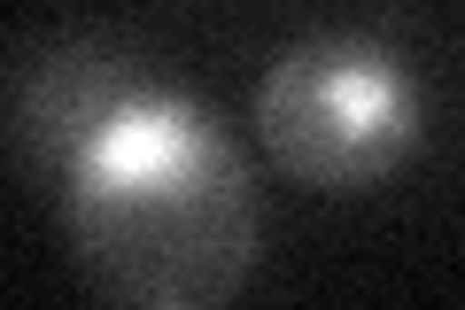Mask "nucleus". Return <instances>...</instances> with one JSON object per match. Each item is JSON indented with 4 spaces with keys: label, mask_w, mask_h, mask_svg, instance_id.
<instances>
[{
    "label": "nucleus",
    "mask_w": 465,
    "mask_h": 310,
    "mask_svg": "<svg viewBox=\"0 0 465 310\" xmlns=\"http://www.w3.org/2000/svg\"><path fill=\"white\" fill-rule=\"evenodd\" d=\"M70 241L116 303L217 310L256 264V179L186 94L148 85L70 164Z\"/></svg>",
    "instance_id": "nucleus-1"
},
{
    "label": "nucleus",
    "mask_w": 465,
    "mask_h": 310,
    "mask_svg": "<svg viewBox=\"0 0 465 310\" xmlns=\"http://www.w3.org/2000/svg\"><path fill=\"white\" fill-rule=\"evenodd\" d=\"M256 132L287 179L326 195H365L427 132L419 78L372 32H311L272 55L256 85Z\"/></svg>",
    "instance_id": "nucleus-2"
},
{
    "label": "nucleus",
    "mask_w": 465,
    "mask_h": 310,
    "mask_svg": "<svg viewBox=\"0 0 465 310\" xmlns=\"http://www.w3.org/2000/svg\"><path fill=\"white\" fill-rule=\"evenodd\" d=\"M148 85L163 78L109 32L16 39V55H8V147L47 155V164H78Z\"/></svg>",
    "instance_id": "nucleus-3"
}]
</instances>
